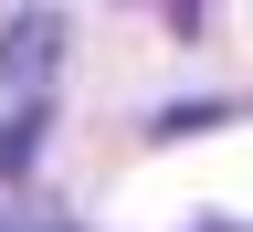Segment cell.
Returning a JSON list of instances; mask_svg holds the SVG:
<instances>
[{
    "mask_svg": "<svg viewBox=\"0 0 253 232\" xmlns=\"http://www.w3.org/2000/svg\"><path fill=\"white\" fill-rule=\"evenodd\" d=\"M211 232H221V222H211Z\"/></svg>",
    "mask_w": 253,
    "mask_h": 232,
    "instance_id": "obj_3",
    "label": "cell"
},
{
    "mask_svg": "<svg viewBox=\"0 0 253 232\" xmlns=\"http://www.w3.org/2000/svg\"><path fill=\"white\" fill-rule=\"evenodd\" d=\"M63 232H74V222H63Z\"/></svg>",
    "mask_w": 253,
    "mask_h": 232,
    "instance_id": "obj_2",
    "label": "cell"
},
{
    "mask_svg": "<svg viewBox=\"0 0 253 232\" xmlns=\"http://www.w3.org/2000/svg\"><path fill=\"white\" fill-rule=\"evenodd\" d=\"M53 63H63V21L53 11H21L11 32H0V85H11V95H42Z\"/></svg>",
    "mask_w": 253,
    "mask_h": 232,
    "instance_id": "obj_1",
    "label": "cell"
}]
</instances>
